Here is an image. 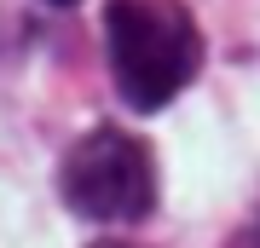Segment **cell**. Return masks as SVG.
<instances>
[{
  "label": "cell",
  "mask_w": 260,
  "mask_h": 248,
  "mask_svg": "<svg viewBox=\"0 0 260 248\" xmlns=\"http://www.w3.org/2000/svg\"><path fill=\"white\" fill-rule=\"evenodd\" d=\"M58 191L81 220L127 225V220H145L156 208V167H150V150L139 138L104 127V133H87L64 156Z\"/></svg>",
  "instance_id": "2"
},
{
  "label": "cell",
  "mask_w": 260,
  "mask_h": 248,
  "mask_svg": "<svg viewBox=\"0 0 260 248\" xmlns=\"http://www.w3.org/2000/svg\"><path fill=\"white\" fill-rule=\"evenodd\" d=\"M104 52H110L116 92L150 116L191 87L197 64H203V35L179 0H110Z\"/></svg>",
  "instance_id": "1"
},
{
  "label": "cell",
  "mask_w": 260,
  "mask_h": 248,
  "mask_svg": "<svg viewBox=\"0 0 260 248\" xmlns=\"http://www.w3.org/2000/svg\"><path fill=\"white\" fill-rule=\"evenodd\" d=\"M47 6H75V0H47Z\"/></svg>",
  "instance_id": "3"
}]
</instances>
